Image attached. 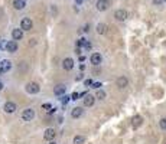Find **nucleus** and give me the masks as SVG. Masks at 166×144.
Here are the masks:
<instances>
[{"label": "nucleus", "instance_id": "nucleus-1", "mask_svg": "<svg viewBox=\"0 0 166 144\" xmlns=\"http://www.w3.org/2000/svg\"><path fill=\"white\" fill-rule=\"evenodd\" d=\"M25 89H26V92H28V94L35 95V94H38L39 91H41V87H39L36 82H29V84H26Z\"/></svg>", "mask_w": 166, "mask_h": 144}, {"label": "nucleus", "instance_id": "nucleus-2", "mask_svg": "<svg viewBox=\"0 0 166 144\" xmlns=\"http://www.w3.org/2000/svg\"><path fill=\"white\" fill-rule=\"evenodd\" d=\"M129 13L127 10H124V9H117L116 12H114V19H116L117 22H124L126 19H127Z\"/></svg>", "mask_w": 166, "mask_h": 144}, {"label": "nucleus", "instance_id": "nucleus-3", "mask_svg": "<svg viewBox=\"0 0 166 144\" xmlns=\"http://www.w3.org/2000/svg\"><path fill=\"white\" fill-rule=\"evenodd\" d=\"M35 118V111L32 108H26V110L22 112V120L23 121H32Z\"/></svg>", "mask_w": 166, "mask_h": 144}, {"label": "nucleus", "instance_id": "nucleus-4", "mask_svg": "<svg viewBox=\"0 0 166 144\" xmlns=\"http://www.w3.org/2000/svg\"><path fill=\"white\" fill-rule=\"evenodd\" d=\"M33 26V22L29 19V17H23L22 22H20V29L22 30H30Z\"/></svg>", "mask_w": 166, "mask_h": 144}, {"label": "nucleus", "instance_id": "nucleus-5", "mask_svg": "<svg viewBox=\"0 0 166 144\" xmlns=\"http://www.w3.org/2000/svg\"><path fill=\"white\" fill-rule=\"evenodd\" d=\"M116 85H117V87H118L120 89H124V88H126V87L129 85V79L124 77V75H122V77H118V78L116 79Z\"/></svg>", "mask_w": 166, "mask_h": 144}, {"label": "nucleus", "instance_id": "nucleus-6", "mask_svg": "<svg viewBox=\"0 0 166 144\" xmlns=\"http://www.w3.org/2000/svg\"><path fill=\"white\" fill-rule=\"evenodd\" d=\"M90 62L93 63V65H100L101 62H103V56H101V53H98V52H95V53H93L91 55V58H90Z\"/></svg>", "mask_w": 166, "mask_h": 144}, {"label": "nucleus", "instance_id": "nucleus-7", "mask_svg": "<svg viewBox=\"0 0 166 144\" xmlns=\"http://www.w3.org/2000/svg\"><path fill=\"white\" fill-rule=\"evenodd\" d=\"M5 49L7 50V52H10V53L16 52V50H17V43H16V40H9V42H6Z\"/></svg>", "mask_w": 166, "mask_h": 144}, {"label": "nucleus", "instance_id": "nucleus-8", "mask_svg": "<svg viewBox=\"0 0 166 144\" xmlns=\"http://www.w3.org/2000/svg\"><path fill=\"white\" fill-rule=\"evenodd\" d=\"M3 110H5V112H7V114H13V112L16 111V104L12 102V101H9V102H6L5 104Z\"/></svg>", "mask_w": 166, "mask_h": 144}, {"label": "nucleus", "instance_id": "nucleus-9", "mask_svg": "<svg viewBox=\"0 0 166 144\" xmlns=\"http://www.w3.org/2000/svg\"><path fill=\"white\" fill-rule=\"evenodd\" d=\"M94 101H95L94 95H90V94L84 95V105L85 107H93L94 105Z\"/></svg>", "mask_w": 166, "mask_h": 144}, {"label": "nucleus", "instance_id": "nucleus-10", "mask_svg": "<svg viewBox=\"0 0 166 144\" xmlns=\"http://www.w3.org/2000/svg\"><path fill=\"white\" fill-rule=\"evenodd\" d=\"M62 68L66 69V71H71L72 68H74V59L72 58H65L64 62H62Z\"/></svg>", "mask_w": 166, "mask_h": 144}, {"label": "nucleus", "instance_id": "nucleus-11", "mask_svg": "<svg viewBox=\"0 0 166 144\" xmlns=\"http://www.w3.org/2000/svg\"><path fill=\"white\" fill-rule=\"evenodd\" d=\"M95 7H97V10H100V12L107 10V9H108V0H98L97 5H95Z\"/></svg>", "mask_w": 166, "mask_h": 144}, {"label": "nucleus", "instance_id": "nucleus-12", "mask_svg": "<svg viewBox=\"0 0 166 144\" xmlns=\"http://www.w3.org/2000/svg\"><path fill=\"white\" fill-rule=\"evenodd\" d=\"M55 130L54 128H46L45 130V134H44V139L45 140H48V141H51V140H54L55 139Z\"/></svg>", "mask_w": 166, "mask_h": 144}, {"label": "nucleus", "instance_id": "nucleus-13", "mask_svg": "<svg viewBox=\"0 0 166 144\" xmlns=\"http://www.w3.org/2000/svg\"><path fill=\"white\" fill-rule=\"evenodd\" d=\"M10 68H12V62L9 59H3V61L0 62V69H2V72L10 71Z\"/></svg>", "mask_w": 166, "mask_h": 144}, {"label": "nucleus", "instance_id": "nucleus-14", "mask_svg": "<svg viewBox=\"0 0 166 144\" xmlns=\"http://www.w3.org/2000/svg\"><path fill=\"white\" fill-rule=\"evenodd\" d=\"M12 38H13V40H20L23 38V30L22 29H13L12 30Z\"/></svg>", "mask_w": 166, "mask_h": 144}, {"label": "nucleus", "instance_id": "nucleus-15", "mask_svg": "<svg viewBox=\"0 0 166 144\" xmlns=\"http://www.w3.org/2000/svg\"><path fill=\"white\" fill-rule=\"evenodd\" d=\"M13 7L16 10H22L26 7V0H13Z\"/></svg>", "mask_w": 166, "mask_h": 144}, {"label": "nucleus", "instance_id": "nucleus-16", "mask_svg": "<svg viewBox=\"0 0 166 144\" xmlns=\"http://www.w3.org/2000/svg\"><path fill=\"white\" fill-rule=\"evenodd\" d=\"M83 114H84V110L81 108V107H75V108H72V111H71L72 118H79Z\"/></svg>", "mask_w": 166, "mask_h": 144}, {"label": "nucleus", "instance_id": "nucleus-17", "mask_svg": "<svg viewBox=\"0 0 166 144\" xmlns=\"http://www.w3.org/2000/svg\"><path fill=\"white\" fill-rule=\"evenodd\" d=\"M66 92V87L64 84H59V85H56L55 88H54V94L55 95H62Z\"/></svg>", "mask_w": 166, "mask_h": 144}, {"label": "nucleus", "instance_id": "nucleus-18", "mask_svg": "<svg viewBox=\"0 0 166 144\" xmlns=\"http://www.w3.org/2000/svg\"><path fill=\"white\" fill-rule=\"evenodd\" d=\"M132 124H133V127H134V128H139L142 124H143V118H142L140 115H134V117H133V122H132Z\"/></svg>", "mask_w": 166, "mask_h": 144}, {"label": "nucleus", "instance_id": "nucleus-19", "mask_svg": "<svg viewBox=\"0 0 166 144\" xmlns=\"http://www.w3.org/2000/svg\"><path fill=\"white\" fill-rule=\"evenodd\" d=\"M105 32H107V26H105L104 23H98V25H97V33L104 35Z\"/></svg>", "mask_w": 166, "mask_h": 144}, {"label": "nucleus", "instance_id": "nucleus-20", "mask_svg": "<svg viewBox=\"0 0 166 144\" xmlns=\"http://www.w3.org/2000/svg\"><path fill=\"white\" fill-rule=\"evenodd\" d=\"M85 139H84L83 135H75L74 137V144H84Z\"/></svg>", "mask_w": 166, "mask_h": 144}, {"label": "nucleus", "instance_id": "nucleus-21", "mask_svg": "<svg viewBox=\"0 0 166 144\" xmlns=\"http://www.w3.org/2000/svg\"><path fill=\"white\" fill-rule=\"evenodd\" d=\"M95 98H98V100H104L105 92L103 91V89H98V91H97V95H95Z\"/></svg>", "mask_w": 166, "mask_h": 144}, {"label": "nucleus", "instance_id": "nucleus-22", "mask_svg": "<svg viewBox=\"0 0 166 144\" xmlns=\"http://www.w3.org/2000/svg\"><path fill=\"white\" fill-rule=\"evenodd\" d=\"M59 97H61V102H62V104H68L69 100H71V97H68V95H65V94L59 95Z\"/></svg>", "mask_w": 166, "mask_h": 144}, {"label": "nucleus", "instance_id": "nucleus-23", "mask_svg": "<svg viewBox=\"0 0 166 144\" xmlns=\"http://www.w3.org/2000/svg\"><path fill=\"white\" fill-rule=\"evenodd\" d=\"M85 43H87V39H84V38H81L79 40H78V43H77V46L78 48H81V46H85Z\"/></svg>", "mask_w": 166, "mask_h": 144}, {"label": "nucleus", "instance_id": "nucleus-24", "mask_svg": "<svg viewBox=\"0 0 166 144\" xmlns=\"http://www.w3.org/2000/svg\"><path fill=\"white\" fill-rule=\"evenodd\" d=\"M51 108H52V105H51L49 102H45V104H42V110H45V111H49Z\"/></svg>", "mask_w": 166, "mask_h": 144}, {"label": "nucleus", "instance_id": "nucleus-25", "mask_svg": "<svg viewBox=\"0 0 166 144\" xmlns=\"http://www.w3.org/2000/svg\"><path fill=\"white\" fill-rule=\"evenodd\" d=\"M159 124H161V128H162V130H166V117H165V118H162Z\"/></svg>", "mask_w": 166, "mask_h": 144}, {"label": "nucleus", "instance_id": "nucleus-26", "mask_svg": "<svg viewBox=\"0 0 166 144\" xmlns=\"http://www.w3.org/2000/svg\"><path fill=\"white\" fill-rule=\"evenodd\" d=\"M91 87H93V88H95V89H98L100 87H101V84H100V82H93V84H91Z\"/></svg>", "mask_w": 166, "mask_h": 144}, {"label": "nucleus", "instance_id": "nucleus-27", "mask_svg": "<svg viewBox=\"0 0 166 144\" xmlns=\"http://www.w3.org/2000/svg\"><path fill=\"white\" fill-rule=\"evenodd\" d=\"M84 84H85V87H90V85L93 84V79H85V81H84Z\"/></svg>", "mask_w": 166, "mask_h": 144}, {"label": "nucleus", "instance_id": "nucleus-28", "mask_svg": "<svg viewBox=\"0 0 166 144\" xmlns=\"http://www.w3.org/2000/svg\"><path fill=\"white\" fill-rule=\"evenodd\" d=\"M78 97H79V94H78V92H74V94L71 95V100H78Z\"/></svg>", "mask_w": 166, "mask_h": 144}, {"label": "nucleus", "instance_id": "nucleus-29", "mask_svg": "<svg viewBox=\"0 0 166 144\" xmlns=\"http://www.w3.org/2000/svg\"><path fill=\"white\" fill-rule=\"evenodd\" d=\"M153 3H155L156 6H161L162 3H163V0H153Z\"/></svg>", "mask_w": 166, "mask_h": 144}, {"label": "nucleus", "instance_id": "nucleus-30", "mask_svg": "<svg viewBox=\"0 0 166 144\" xmlns=\"http://www.w3.org/2000/svg\"><path fill=\"white\" fill-rule=\"evenodd\" d=\"M83 30H84V32H88V30H90V25H85Z\"/></svg>", "mask_w": 166, "mask_h": 144}, {"label": "nucleus", "instance_id": "nucleus-31", "mask_svg": "<svg viewBox=\"0 0 166 144\" xmlns=\"http://www.w3.org/2000/svg\"><path fill=\"white\" fill-rule=\"evenodd\" d=\"M81 79H83V75H77L75 77V81H81Z\"/></svg>", "mask_w": 166, "mask_h": 144}, {"label": "nucleus", "instance_id": "nucleus-32", "mask_svg": "<svg viewBox=\"0 0 166 144\" xmlns=\"http://www.w3.org/2000/svg\"><path fill=\"white\" fill-rule=\"evenodd\" d=\"M49 144H56V143H55V141H54V140H51V141H49Z\"/></svg>", "mask_w": 166, "mask_h": 144}, {"label": "nucleus", "instance_id": "nucleus-33", "mask_svg": "<svg viewBox=\"0 0 166 144\" xmlns=\"http://www.w3.org/2000/svg\"><path fill=\"white\" fill-rule=\"evenodd\" d=\"M2 89H3V84L0 82V91H2Z\"/></svg>", "mask_w": 166, "mask_h": 144}, {"label": "nucleus", "instance_id": "nucleus-34", "mask_svg": "<svg viewBox=\"0 0 166 144\" xmlns=\"http://www.w3.org/2000/svg\"><path fill=\"white\" fill-rule=\"evenodd\" d=\"M75 2H77V3H81V2H83V0H75Z\"/></svg>", "mask_w": 166, "mask_h": 144}, {"label": "nucleus", "instance_id": "nucleus-35", "mask_svg": "<svg viewBox=\"0 0 166 144\" xmlns=\"http://www.w3.org/2000/svg\"><path fill=\"white\" fill-rule=\"evenodd\" d=\"M2 74H3V72H2V69H0V75H2Z\"/></svg>", "mask_w": 166, "mask_h": 144}, {"label": "nucleus", "instance_id": "nucleus-36", "mask_svg": "<svg viewBox=\"0 0 166 144\" xmlns=\"http://www.w3.org/2000/svg\"><path fill=\"white\" fill-rule=\"evenodd\" d=\"M163 2H165V3H166V0H163Z\"/></svg>", "mask_w": 166, "mask_h": 144}]
</instances>
